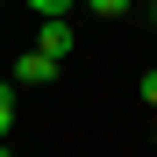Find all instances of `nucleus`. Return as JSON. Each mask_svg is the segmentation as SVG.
<instances>
[{
  "label": "nucleus",
  "instance_id": "obj_1",
  "mask_svg": "<svg viewBox=\"0 0 157 157\" xmlns=\"http://www.w3.org/2000/svg\"><path fill=\"white\" fill-rule=\"evenodd\" d=\"M71 43H78V36H71V21H64V14H36V50H50V57L64 64V57H71Z\"/></svg>",
  "mask_w": 157,
  "mask_h": 157
},
{
  "label": "nucleus",
  "instance_id": "obj_2",
  "mask_svg": "<svg viewBox=\"0 0 157 157\" xmlns=\"http://www.w3.org/2000/svg\"><path fill=\"white\" fill-rule=\"evenodd\" d=\"M14 86H50V78H57V57H50V50H29V57H14Z\"/></svg>",
  "mask_w": 157,
  "mask_h": 157
},
{
  "label": "nucleus",
  "instance_id": "obj_3",
  "mask_svg": "<svg viewBox=\"0 0 157 157\" xmlns=\"http://www.w3.org/2000/svg\"><path fill=\"white\" fill-rule=\"evenodd\" d=\"M7 128H14V86L0 78V136H7Z\"/></svg>",
  "mask_w": 157,
  "mask_h": 157
},
{
  "label": "nucleus",
  "instance_id": "obj_4",
  "mask_svg": "<svg viewBox=\"0 0 157 157\" xmlns=\"http://www.w3.org/2000/svg\"><path fill=\"white\" fill-rule=\"evenodd\" d=\"M86 7H93V14H107V21H121L128 7H136V0H86Z\"/></svg>",
  "mask_w": 157,
  "mask_h": 157
},
{
  "label": "nucleus",
  "instance_id": "obj_5",
  "mask_svg": "<svg viewBox=\"0 0 157 157\" xmlns=\"http://www.w3.org/2000/svg\"><path fill=\"white\" fill-rule=\"evenodd\" d=\"M29 14H71V0H29Z\"/></svg>",
  "mask_w": 157,
  "mask_h": 157
},
{
  "label": "nucleus",
  "instance_id": "obj_6",
  "mask_svg": "<svg viewBox=\"0 0 157 157\" xmlns=\"http://www.w3.org/2000/svg\"><path fill=\"white\" fill-rule=\"evenodd\" d=\"M136 93H143V100H150V107H157V71H150V78H143V86H136Z\"/></svg>",
  "mask_w": 157,
  "mask_h": 157
}]
</instances>
